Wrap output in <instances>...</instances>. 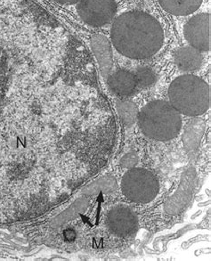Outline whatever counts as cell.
<instances>
[{
    "label": "cell",
    "instance_id": "9",
    "mask_svg": "<svg viewBox=\"0 0 211 261\" xmlns=\"http://www.w3.org/2000/svg\"><path fill=\"white\" fill-rule=\"evenodd\" d=\"M111 90L119 96L132 95L138 88V81L134 73L127 71H119L108 80Z\"/></svg>",
    "mask_w": 211,
    "mask_h": 261
},
{
    "label": "cell",
    "instance_id": "12",
    "mask_svg": "<svg viewBox=\"0 0 211 261\" xmlns=\"http://www.w3.org/2000/svg\"><path fill=\"white\" fill-rule=\"evenodd\" d=\"M55 1L63 5H73V4H77L80 0H55Z\"/></svg>",
    "mask_w": 211,
    "mask_h": 261
},
{
    "label": "cell",
    "instance_id": "8",
    "mask_svg": "<svg viewBox=\"0 0 211 261\" xmlns=\"http://www.w3.org/2000/svg\"><path fill=\"white\" fill-rule=\"evenodd\" d=\"M174 60L180 71L190 74L201 68L203 58L201 52L189 46L176 49L174 54Z\"/></svg>",
    "mask_w": 211,
    "mask_h": 261
},
{
    "label": "cell",
    "instance_id": "3",
    "mask_svg": "<svg viewBox=\"0 0 211 261\" xmlns=\"http://www.w3.org/2000/svg\"><path fill=\"white\" fill-rule=\"evenodd\" d=\"M141 130L148 138L168 141L176 138L182 128L181 113L162 100H155L143 107L138 115Z\"/></svg>",
    "mask_w": 211,
    "mask_h": 261
},
{
    "label": "cell",
    "instance_id": "11",
    "mask_svg": "<svg viewBox=\"0 0 211 261\" xmlns=\"http://www.w3.org/2000/svg\"><path fill=\"white\" fill-rule=\"evenodd\" d=\"M136 78L139 87H149L155 82V73L150 68H139L136 72Z\"/></svg>",
    "mask_w": 211,
    "mask_h": 261
},
{
    "label": "cell",
    "instance_id": "1",
    "mask_svg": "<svg viewBox=\"0 0 211 261\" xmlns=\"http://www.w3.org/2000/svg\"><path fill=\"white\" fill-rule=\"evenodd\" d=\"M111 40L115 49L124 57L146 59L162 48L164 32L151 14L143 11H128L113 21Z\"/></svg>",
    "mask_w": 211,
    "mask_h": 261
},
{
    "label": "cell",
    "instance_id": "7",
    "mask_svg": "<svg viewBox=\"0 0 211 261\" xmlns=\"http://www.w3.org/2000/svg\"><path fill=\"white\" fill-rule=\"evenodd\" d=\"M138 218L129 208L116 207L107 217V226L112 233L118 237H127L135 233L138 228Z\"/></svg>",
    "mask_w": 211,
    "mask_h": 261
},
{
    "label": "cell",
    "instance_id": "2",
    "mask_svg": "<svg viewBox=\"0 0 211 261\" xmlns=\"http://www.w3.org/2000/svg\"><path fill=\"white\" fill-rule=\"evenodd\" d=\"M168 95L171 106L187 116L204 114L210 107V87L195 75H183L174 80Z\"/></svg>",
    "mask_w": 211,
    "mask_h": 261
},
{
    "label": "cell",
    "instance_id": "6",
    "mask_svg": "<svg viewBox=\"0 0 211 261\" xmlns=\"http://www.w3.org/2000/svg\"><path fill=\"white\" fill-rule=\"evenodd\" d=\"M210 31V14H196L184 25V38L190 46L198 51L209 52L211 48Z\"/></svg>",
    "mask_w": 211,
    "mask_h": 261
},
{
    "label": "cell",
    "instance_id": "10",
    "mask_svg": "<svg viewBox=\"0 0 211 261\" xmlns=\"http://www.w3.org/2000/svg\"><path fill=\"white\" fill-rule=\"evenodd\" d=\"M163 10L175 16H186L200 8L202 0H157Z\"/></svg>",
    "mask_w": 211,
    "mask_h": 261
},
{
    "label": "cell",
    "instance_id": "5",
    "mask_svg": "<svg viewBox=\"0 0 211 261\" xmlns=\"http://www.w3.org/2000/svg\"><path fill=\"white\" fill-rule=\"evenodd\" d=\"M117 10L115 0H80L77 3L78 16L92 27L109 24L115 17Z\"/></svg>",
    "mask_w": 211,
    "mask_h": 261
},
{
    "label": "cell",
    "instance_id": "4",
    "mask_svg": "<svg viewBox=\"0 0 211 261\" xmlns=\"http://www.w3.org/2000/svg\"><path fill=\"white\" fill-rule=\"evenodd\" d=\"M121 190L124 195L133 202L149 203L158 194V181L151 171L134 168L124 175Z\"/></svg>",
    "mask_w": 211,
    "mask_h": 261
}]
</instances>
